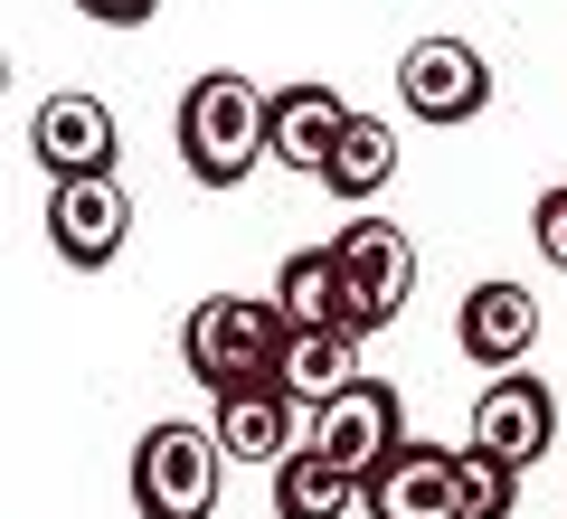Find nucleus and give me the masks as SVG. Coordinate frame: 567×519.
<instances>
[{"label": "nucleus", "instance_id": "nucleus-1", "mask_svg": "<svg viewBox=\"0 0 567 519\" xmlns=\"http://www.w3.org/2000/svg\"><path fill=\"white\" fill-rule=\"evenodd\" d=\"M284 350H293V321H284L275 293H208L199 312L181 321V360L208 397H237V387H275Z\"/></svg>", "mask_w": 567, "mask_h": 519}, {"label": "nucleus", "instance_id": "nucleus-2", "mask_svg": "<svg viewBox=\"0 0 567 519\" xmlns=\"http://www.w3.org/2000/svg\"><path fill=\"white\" fill-rule=\"evenodd\" d=\"M171 142H181V170H189L199 189H237L256 160H275V152H265V85H246L237 66L189 76Z\"/></svg>", "mask_w": 567, "mask_h": 519}, {"label": "nucleus", "instance_id": "nucleus-3", "mask_svg": "<svg viewBox=\"0 0 567 519\" xmlns=\"http://www.w3.org/2000/svg\"><path fill=\"white\" fill-rule=\"evenodd\" d=\"M218 463H227L218 425L162 416L133 444V510L142 519H218Z\"/></svg>", "mask_w": 567, "mask_h": 519}, {"label": "nucleus", "instance_id": "nucleus-4", "mask_svg": "<svg viewBox=\"0 0 567 519\" xmlns=\"http://www.w3.org/2000/svg\"><path fill=\"white\" fill-rule=\"evenodd\" d=\"M133 237V189L114 170H85V180H48V246H58L76 274H104Z\"/></svg>", "mask_w": 567, "mask_h": 519}, {"label": "nucleus", "instance_id": "nucleus-5", "mask_svg": "<svg viewBox=\"0 0 567 519\" xmlns=\"http://www.w3.org/2000/svg\"><path fill=\"white\" fill-rule=\"evenodd\" d=\"M398 95L416 123H435V133H454V123H473L492 104V58L473 39H416L398 58Z\"/></svg>", "mask_w": 567, "mask_h": 519}, {"label": "nucleus", "instance_id": "nucleus-6", "mask_svg": "<svg viewBox=\"0 0 567 519\" xmlns=\"http://www.w3.org/2000/svg\"><path fill=\"white\" fill-rule=\"evenodd\" d=\"M123 152V123L104 95H85V85H66V95H39V114H29V160H39L48 180H85V170H114Z\"/></svg>", "mask_w": 567, "mask_h": 519}, {"label": "nucleus", "instance_id": "nucleus-7", "mask_svg": "<svg viewBox=\"0 0 567 519\" xmlns=\"http://www.w3.org/2000/svg\"><path fill=\"white\" fill-rule=\"evenodd\" d=\"M331 256H341L350 293H360V321H369V331H388V321L416 302V237H406L398 218H350L341 237H331Z\"/></svg>", "mask_w": 567, "mask_h": 519}, {"label": "nucleus", "instance_id": "nucleus-8", "mask_svg": "<svg viewBox=\"0 0 567 519\" xmlns=\"http://www.w3.org/2000/svg\"><path fill=\"white\" fill-rule=\"evenodd\" d=\"M473 444L529 473V463L558 444V387H548L539 369H492V387L473 397Z\"/></svg>", "mask_w": 567, "mask_h": 519}, {"label": "nucleus", "instance_id": "nucleus-9", "mask_svg": "<svg viewBox=\"0 0 567 519\" xmlns=\"http://www.w3.org/2000/svg\"><path fill=\"white\" fill-rule=\"evenodd\" d=\"M454 454L464 444H416V435L388 444L360 481V510L369 519H464L454 510Z\"/></svg>", "mask_w": 567, "mask_h": 519}, {"label": "nucleus", "instance_id": "nucleus-10", "mask_svg": "<svg viewBox=\"0 0 567 519\" xmlns=\"http://www.w3.org/2000/svg\"><path fill=\"white\" fill-rule=\"evenodd\" d=\"M312 444H322L341 473H360V481H369V463H379L388 444H406V397H398L388 378H350L341 397L312 406Z\"/></svg>", "mask_w": 567, "mask_h": 519}, {"label": "nucleus", "instance_id": "nucleus-11", "mask_svg": "<svg viewBox=\"0 0 567 519\" xmlns=\"http://www.w3.org/2000/svg\"><path fill=\"white\" fill-rule=\"evenodd\" d=\"M454 350H464L473 369H529V350H539V302H529V283H473L464 302H454Z\"/></svg>", "mask_w": 567, "mask_h": 519}, {"label": "nucleus", "instance_id": "nucleus-12", "mask_svg": "<svg viewBox=\"0 0 567 519\" xmlns=\"http://www.w3.org/2000/svg\"><path fill=\"white\" fill-rule=\"evenodd\" d=\"M350 114L360 104H341L331 85H275L265 95V152H275V170H303V180H322L331 152H341Z\"/></svg>", "mask_w": 567, "mask_h": 519}, {"label": "nucleus", "instance_id": "nucleus-13", "mask_svg": "<svg viewBox=\"0 0 567 519\" xmlns=\"http://www.w3.org/2000/svg\"><path fill=\"white\" fill-rule=\"evenodd\" d=\"M218 444H227V463H265V473H275L284 454H293V444L312 435L303 425V397H293V387H237V397H218Z\"/></svg>", "mask_w": 567, "mask_h": 519}, {"label": "nucleus", "instance_id": "nucleus-14", "mask_svg": "<svg viewBox=\"0 0 567 519\" xmlns=\"http://www.w3.org/2000/svg\"><path fill=\"white\" fill-rule=\"evenodd\" d=\"M275 302H284V321H293V331H341V340H369L360 293H350V274H341V256H331V246H303V256H284Z\"/></svg>", "mask_w": 567, "mask_h": 519}, {"label": "nucleus", "instance_id": "nucleus-15", "mask_svg": "<svg viewBox=\"0 0 567 519\" xmlns=\"http://www.w3.org/2000/svg\"><path fill=\"white\" fill-rule=\"evenodd\" d=\"M350 510H360V473H341L312 435L275 463V519H350Z\"/></svg>", "mask_w": 567, "mask_h": 519}, {"label": "nucleus", "instance_id": "nucleus-16", "mask_svg": "<svg viewBox=\"0 0 567 519\" xmlns=\"http://www.w3.org/2000/svg\"><path fill=\"white\" fill-rule=\"evenodd\" d=\"M388 180H398V123H379V114H350V133H341V152H331L322 189H331L341 208H369Z\"/></svg>", "mask_w": 567, "mask_h": 519}, {"label": "nucleus", "instance_id": "nucleus-17", "mask_svg": "<svg viewBox=\"0 0 567 519\" xmlns=\"http://www.w3.org/2000/svg\"><path fill=\"white\" fill-rule=\"evenodd\" d=\"M350 350L360 340H341V331H293V350H284V387L303 406H322V397H341L360 369H350Z\"/></svg>", "mask_w": 567, "mask_h": 519}, {"label": "nucleus", "instance_id": "nucleus-18", "mask_svg": "<svg viewBox=\"0 0 567 519\" xmlns=\"http://www.w3.org/2000/svg\"><path fill=\"white\" fill-rule=\"evenodd\" d=\"M454 510L464 519H511L520 510V463L483 454V444L464 435V454H454Z\"/></svg>", "mask_w": 567, "mask_h": 519}, {"label": "nucleus", "instance_id": "nucleus-19", "mask_svg": "<svg viewBox=\"0 0 567 519\" xmlns=\"http://www.w3.org/2000/svg\"><path fill=\"white\" fill-rule=\"evenodd\" d=\"M529 237H539V256L567 274V180H548V189H539V208H529Z\"/></svg>", "mask_w": 567, "mask_h": 519}, {"label": "nucleus", "instance_id": "nucleus-20", "mask_svg": "<svg viewBox=\"0 0 567 519\" xmlns=\"http://www.w3.org/2000/svg\"><path fill=\"white\" fill-rule=\"evenodd\" d=\"M76 10H85V20H104V29H142L162 0H76Z\"/></svg>", "mask_w": 567, "mask_h": 519}]
</instances>
